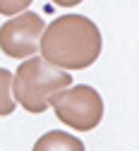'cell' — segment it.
Returning a JSON list of instances; mask_svg holds the SVG:
<instances>
[{"mask_svg": "<svg viewBox=\"0 0 139 151\" xmlns=\"http://www.w3.org/2000/svg\"><path fill=\"white\" fill-rule=\"evenodd\" d=\"M34 151H86L82 139H77L63 129H50L34 144Z\"/></svg>", "mask_w": 139, "mask_h": 151, "instance_id": "5", "label": "cell"}, {"mask_svg": "<svg viewBox=\"0 0 139 151\" xmlns=\"http://www.w3.org/2000/svg\"><path fill=\"white\" fill-rule=\"evenodd\" d=\"M46 24L36 12H19L0 27V50L7 58L27 60L38 50Z\"/></svg>", "mask_w": 139, "mask_h": 151, "instance_id": "4", "label": "cell"}, {"mask_svg": "<svg viewBox=\"0 0 139 151\" xmlns=\"http://www.w3.org/2000/svg\"><path fill=\"white\" fill-rule=\"evenodd\" d=\"M55 118L77 132H89L103 120V99L89 84H74L50 99Z\"/></svg>", "mask_w": 139, "mask_h": 151, "instance_id": "3", "label": "cell"}, {"mask_svg": "<svg viewBox=\"0 0 139 151\" xmlns=\"http://www.w3.org/2000/svg\"><path fill=\"white\" fill-rule=\"evenodd\" d=\"M50 3L60 5V7H74V5H79V3H82V0H50Z\"/></svg>", "mask_w": 139, "mask_h": 151, "instance_id": "8", "label": "cell"}, {"mask_svg": "<svg viewBox=\"0 0 139 151\" xmlns=\"http://www.w3.org/2000/svg\"><path fill=\"white\" fill-rule=\"evenodd\" d=\"M14 93H12V72L0 67V118H7L14 113Z\"/></svg>", "mask_w": 139, "mask_h": 151, "instance_id": "6", "label": "cell"}, {"mask_svg": "<svg viewBox=\"0 0 139 151\" xmlns=\"http://www.w3.org/2000/svg\"><path fill=\"white\" fill-rule=\"evenodd\" d=\"M101 31L84 14H65L53 19L38 41L43 60L67 72L94 65L101 55Z\"/></svg>", "mask_w": 139, "mask_h": 151, "instance_id": "1", "label": "cell"}, {"mask_svg": "<svg viewBox=\"0 0 139 151\" xmlns=\"http://www.w3.org/2000/svg\"><path fill=\"white\" fill-rule=\"evenodd\" d=\"M67 86H72V77L67 70H60L34 55L24 60L12 74L14 101L29 113H43L50 106V99Z\"/></svg>", "mask_w": 139, "mask_h": 151, "instance_id": "2", "label": "cell"}, {"mask_svg": "<svg viewBox=\"0 0 139 151\" xmlns=\"http://www.w3.org/2000/svg\"><path fill=\"white\" fill-rule=\"evenodd\" d=\"M34 0H0V14L5 17H14L19 12H24Z\"/></svg>", "mask_w": 139, "mask_h": 151, "instance_id": "7", "label": "cell"}]
</instances>
